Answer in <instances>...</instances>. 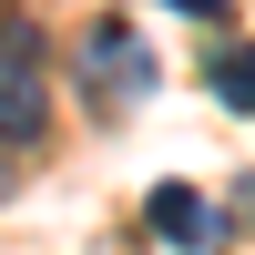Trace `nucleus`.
I'll return each mask as SVG.
<instances>
[{"instance_id":"f257e3e1","label":"nucleus","mask_w":255,"mask_h":255,"mask_svg":"<svg viewBox=\"0 0 255 255\" xmlns=\"http://www.w3.org/2000/svg\"><path fill=\"white\" fill-rule=\"evenodd\" d=\"M72 82H82L92 113H133V102H153L163 61L143 51L133 20H82V31H72Z\"/></svg>"},{"instance_id":"f03ea898","label":"nucleus","mask_w":255,"mask_h":255,"mask_svg":"<svg viewBox=\"0 0 255 255\" xmlns=\"http://www.w3.org/2000/svg\"><path fill=\"white\" fill-rule=\"evenodd\" d=\"M41 133H51V41H41V20L0 10V143L31 153Z\"/></svg>"},{"instance_id":"7ed1b4c3","label":"nucleus","mask_w":255,"mask_h":255,"mask_svg":"<svg viewBox=\"0 0 255 255\" xmlns=\"http://www.w3.org/2000/svg\"><path fill=\"white\" fill-rule=\"evenodd\" d=\"M143 225H153L163 245H184V255H215V245H225L215 204H204L194 184H153V194H143Z\"/></svg>"},{"instance_id":"20e7f679","label":"nucleus","mask_w":255,"mask_h":255,"mask_svg":"<svg viewBox=\"0 0 255 255\" xmlns=\"http://www.w3.org/2000/svg\"><path fill=\"white\" fill-rule=\"evenodd\" d=\"M204 92H215L235 123H255V41H245V31H215V51H204Z\"/></svg>"},{"instance_id":"39448f33","label":"nucleus","mask_w":255,"mask_h":255,"mask_svg":"<svg viewBox=\"0 0 255 255\" xmlns=\"http://www.w3.org/2000/svg\"><path fill=\"white\" fill-rule=\"evenodd\" d=\"M215 225H225V235H245V225H255V174H235V204H215Z\"/></svg>"},{"instance_id":"423d86ee","label":"nucleus","mask_w":255,"mask_h":255,"mask_svg":"<svg viewBox=\"0 0 255 255\" xmlns=\"http://www.w3.org/2000/svg\"><path fill=\"white\" fill-rule=\"evenodd\" d=\"M163 10H194V20H225L235 31V0H163Z\"/></svg>"},{"instance_id":"0eeeda50","label":"nucleus","mask_w":255,"mask_h":255,"mask_svg":"<svg viewBox=\"0 0 255 255\" xmlns=\"http://www.w3.org/2000/svg\"><path fill=\"white\" fill-rule=\"evenodd\" d=\"M0 204H10V174H0Z\"/></svg>"}]
</instances>
